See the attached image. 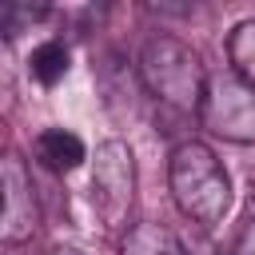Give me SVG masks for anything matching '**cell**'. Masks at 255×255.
<instances>
[{
  "label": "cell",
  "instance_id": "1",
  "mask_svg": "<svg viewBox=\"0 0 255 255\" xmlns=\"http://www.w3.org/2000/svg\"><path fill=\"white\" fill-rule=\"evenodd\" d=\"M167 183H171V199L175 207L211 227L227 215L231 207V179L223 171V163L215 159V151L199 139H183L175 151H171V163H167Z\"/></svg>",
  "mask_w": 255,
  "mask_h": 255
},
{
  "label": "cell",
  "instance_id": "2",
  "mask_svg": "<svg viewBox=\"0 0 255 255\" xmlns=\"http://www.w3.org/2000/svg\"><path fill=\"white\" fill-rule=\"evenodd\" d=\"M139 80L159 104L175 112H199L211 76L191 44L175 36H151L139 52Z\"/></svg>",
  "mask_w": 255,
  "mask_h": 255
},
{
  "label": "cell",
  "instance_id": "3",
  "mask_svg": "<svg viewBox=\"0 0 255 255\" xmlns=\"http://www.w3.org/2000/svg\"><path fill=\"white\" fill-rule=\"evenodd\" d=\"M199 120L211 135L227 143H255V88L235 72H219L207 80Z\"/></svg>",
  "mask_w": 255,
  "mask_h": 255
},
{
  "label": "cell",
  "instance_id": "4",
  "mask_svg": "<svg viewBox=\"0 0 255 255\" xmlns=\"http://www.w3.org/2000/svg\"><path fill=\"white\" fill-rule=\"evenodd\" d=\"M131 199H135V155L124 139H108L92 155V203L108 227H120L128 219Z\"/></svg>",
  "mask_w": 255,
  "mask_h": 255
},
{
  "label": "cell",
  "instance_id": "5",
  "mask_svg": "<svg viewBox=\"0 0 255 255\" xmlns=\"http://www.w3.org/2000/svg\"><path fill=\"white\" fill-rule=\"evenodd\" d=\"M0 191H4V211H0V235L4 243H28L36 235L40 223V207H36V191H32V175L24 167V159L16 151L4 155L0 163Z\"/></svg>",
  "mask_w": 255,
  "mask_h": 255
},
{
  "label": "cell",
  "instance_id": "6",
  "mask_svg": "<svg viewBox=\"0 0 255 255\" xmlns=\"http://www.w3.org/2000/svg\"><path fill=\"white\" fill-rule=\"evenodd\" d=\"M36 159L52 171H76L84 159H88V147L76 131H64V128H48L36 135Z\"/></svg>",
  "mask_w": 255,
  "mask_h": 255
},
{
  "label": "cell",
  "instance_id": "7",
  "mask_svg": "<svg viewBox=\"0 0 255 255\" xmlns=\"http://www.w3.org/2000/svg\"><path fill=\"white\" fill-rule=\"evenodd\" d=\"M120 255H191L167 223H135L120 239Z\"/></svg>",
  "mask_w": 255,
  "mask_h": 255
},
{
  "label": "cell",
  "instance_id": "8",
  "mask_svg": "<svg viewBox=\"0 0 255 255\" xmlns=\"http://www.w3.org/2000/svg\"><path fill=\"white\" fill-rule=\"evenodd\" d=\"M28 72H32L36 84L56 88V84L68 76V48H64L60 40H44V44H36V48H32V60H28Z\"/></svg>",
  "mask_w": 255,
  "mask_h": 255
},
{
  "label": "cell",
  "instance_id": "9",
  "mask_svg": "<svg viewBox=\"0 0 255 255\" xmlns=\"http://www.w3.org/2000/svg\"><path fill=\"white\" fill-rule=\"evenodd\" d=\"M227 60H231V72L255 88V16L235 24L231 36H227Z\"/></svg>",
  "mask_w": 255,
  "mask_h": 255
},
{
  "label": "cell",
  "instance_id": "10",
  "mask_svg": "<svg viewBox=\"0 0 255 255\" xmlns=\"http://www.w3.org/2000/svg\"><path fill=\"white\" fill-rule=\"evenodd\" d=\"M231 255H255V219L239 231V239H235V251Z\"/></svg>",
  "mask_w": 255,
  "mask_h": 255
}]
</instances>
